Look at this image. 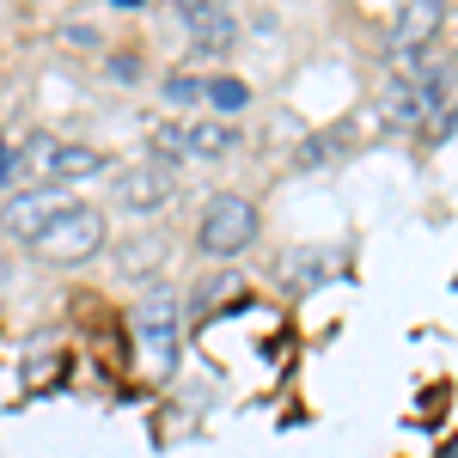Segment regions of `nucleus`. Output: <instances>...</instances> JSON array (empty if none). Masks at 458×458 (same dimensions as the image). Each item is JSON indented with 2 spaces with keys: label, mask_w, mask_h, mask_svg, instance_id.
I'll return each instance as SVG.
<instances>
[{
  "label": "nucleus",
  "mask_w": 458,
  "mask_h": 458,
  "mask_svg": "<svg viewBox=\"0 0 458 458\" xmlns=\"http://www.w3.org/2000/svg\"><path fill=\"white\" fill-rule=\"evenodd\" d=\"M336 269H343V257H336V250L306 245V250H287V263H282V282H287V287H318V282H330Z\"/></svg>",
  "instance_id": "9d476101"
},
{
  "label": "nucleus",
  "mask_w": 458,
  "mask_h": 458,
  "mask_svg": "<svg viewBox=\"0 0 458 458\" xmlns=\"http://www.w3.org/2000/svg\"><path fill=\"white\" fill-rule=\"evenodd\" d=\"M25 165H37V177L49 183V190H62L73 177H98L105 172V153H92V147H73V141H55V135H37L31 153H19Z\"/></svg>",
  "instance_id": "423d86ee"
},
{
  "label": "nucleus",
  "mask_w": 458,
  "mask_h": 458,
  "mask_svg": "<svg viewBox=\"0 0 458 458\" xmlns=\"http://www.w3.org/2000/svg\"><path fill=\"white\" fill-rule=\"evenodd\" d=\"M165 105H177V110L202 105V80H190V73H172V80H165Z\"/></svg>",
  "instance_id": "ddd939ff"
},
{
  "label": "nucleus",
  "mask_w": 458,
  "mask_h": 458,
  "mask_svg": "<svg viewBox=\"0 0 458 458\" xmlns=\"http://www.w3.org/2000/svg\"><path fill=\"white\" fill-rule=\"evenodd\" d=\"M62 208H68V196H62V190H49V183H37V190H19V196H6V202H0V226H6L13 239H25V245H31V239Z\"/></svg>",
  "instance_id": "0eeeda50"
},
{
  "label": "nucleus",
  "mask_w": 458,
  "mask_h": 458,
  "mask_svg": "<svg viewBox=\"0 0 458 458\" xmlns=\"http://www.w3.org/2000/svg\"><path fill=\"white\" fill-rule=\"evenodd\" d=\"M159 263H165V239H153V233H147V239L135 233V239L116 245V269H123V276H153Z\"/></svg>",
  "instance_id": "9b49d317"
},
{
  "label": "nucleus",
  "mask_w": 458,
  "mask_h": 458,
  "mask_svg": "<svg viewBox=\"0 0 458 458\" xmlns=\"http://www.w3.org/2000/svg\"><path fill=\"white\" fill-rule=\"evenodd\" d=\"M440 25H446V6H403V19L391 25V49L397 55H422V49H434Z\"/></svg>",
  "instance_id": "1a4fd4ad"
},
{
  "label": "nucleus",
  "mask_w": 458,
  "mask_h": 458,
  "mask_svg": "<svg viewBox=\"0 0 458 458\" xmlns=\"http://www.w3.org/2000/svg\"><path fill=\"white\" fill-rule=\"evenodd\" d=\"M202 98H208L220 116H233V110L250 105V86H245V80H233V73H214V80H202Z\"/></svg>",
  "instance_id": "f8f14e48"
},
{
  "label": "nucleus",
  "mask_w": 458,
  "mask_h": 458,
  "mask_svg": "<svg viewBox=\"0 0 458 458\" xmlns=\"http://www.w3.org/2000/svg\"><path fill=\"white\" fill-rule=\"evenodd\" d=\"M135 343H141L147 367H153L159 379L177 367V343H183V312H177V293L153 287V293H141V300H135Z\"/></svg>",
  "instance_id": "f03ea898"
},
{
  "label": "nucleus",
  "mask_w": 458,
  "mask_h": 458,
  "mask_svg": "<svg viewBox=\"0 0 458 458\" xmlns=\"http://www.w3.org/2000/svg\"><path fill=\"white\" fill-rule=\"evenodd\" d=\"M330 147H336V135H318V141L300 147V159H293V165H300V172H312V165H324V159H330Z\"/></svg>",
  "instance_id": "4468645a"
},
{
  "label": "nucleus",
  "mask_w": 458,
  "mask_h": 458,
  "mask_svg": "<svg viewBox=\"0 0 458 458\" xmlns=\"http://www.w3.org/2000/svg\"><path fill=\"white\" fill-rule=\"evenodd\" d=\"M13 172H19V153H13V141H0V183H13Z\"/></svg>",
  "instance_id": "2eb2a0df"
},
{
  "label": "nucleus",
  "mask_w": 458,
  "mask_h": 458,
  "mask_svg": "<svg viewBox=\"0 0 458 458\" xmlns=\"http://www.w3.org/2000/svg\"><path fill=\"white\" fill-rule=\"evenodd\" d=\"M250 239H257V202L250 196H233V190L214 196L202 226H196L202 257H239V250H250Z\"/></svg>",
  "instance_id": "7ed1b4c3"
},
{
  "label": "nucleus",
  "mask_w": 458,
  "mask_h": 458,
  "mask_svg": "<svg viewBox=\"0 0 458 458\" xmlns=\"http://www.w3.org/2000/svg\"><path fill=\"white\" fill-rule=\"evenodd\" d=\"M177 202V172L172 165H129V172H116L110 183V208L116 214H165Z\"/></svg>",
  "instance_id": "39448f33"
},
{
  "label": "nucleus",
  "mask_w": 458,
  "mask_h": 458,
  "mask_svg": "<svg viewBox=\"0 0 458 458\" xmlns=\"http://www.w3.org/2000/svg\"><path fill=\"white\" fill-rule=\"evenodd\" d=\"M105 239H110V220H105V208H86V202H68V208L55 214L43 233L31 239V250L43 257V263H86L92 250H105Z\"/></svg>",
  "instance_id": "f257e3e1"
},
{
  "label": "nucleus",
  "mask_w": 458,
  "mask_h": 458,
  "mask_svg": "<svg viewBox=\"0 0 458 458\" xmlns=\"http://www.w3.org/2000/svg\"><path fill=\"white\" fill-rule=\"evenodd\" d=\"M177 25L190 31V43H196L202 55H226V49L239 43V19H233L226 6H214V0H183V6H177Z\"/></svg>",
  "instance_id": "6e6552de"
},
{
  "label": "nucleus",
  "mask_w": 458,
  "mask_h": 458,
  "mask_svg": "<svg viewBox=\"0 0 458 458\" xmlns=\"http://www.w3.org/2000/svg\"><path fill=\"white\" fill-rule=\"evenodd\" d=\"M153 147L183 165V159H226V153H239V129L233 123H208V116H196V123H153Z\"/></svg>",
  "instance_id": "20e7f679"
}]
</instances>
